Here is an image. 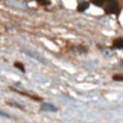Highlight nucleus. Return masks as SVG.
Returning <instances> with one entry per match:
<instances>
[{
	"label": "nucleus",
	"instance_id": "4",
	"mask_svg": "<svg viewBox=\"0 0 123 123\" xmlns=\"http://www.w3.org/2000/svg\"><path fill=\"white\" fill-rule=\"evenodd\" d=\"M114 47L116 48H123V40H122V39H119V40H117L114 43Z\"/></svg>",
	"mask_w": 123,
	"mask_h": 123
},
{
	"label": "nucleus",
	"instance_id": "2",
	"mask_svg": "<svg viewBox=\"0 0 123 123\" xmlns=\"http://www.w3.org/2000/svg\"><path fill=\"white\" fill-rule=\"evenodd\" d=\"M23 52H24L26 55H29V57L34 58V59H37V60H39V62H42V63H45V60H44L42 57H39V55H37V54H34V53H31V52H28V50H23Z\"/></svg>",
	"mask_w": 123,
	"mask_h": 123
},
{
	"label": "nucleus",
	"instance_id": "3",
	"mask_svg": "<svg viewBox=\"0 0 123 123\" xmlns=\"http://www.w3.org/2000/svg\"><path fill=\"white\" fill-rule=\"evenodd\" d=\"M88 6H89V4H88V3H84V4H79V6H78V10H79V12H82V10H86Z\"/></svg>",
	"mask_w": 123,
	"mask_h": 123
},
{
	"label": "nucleus",
	"instance_id": "1",
	"mask_svg": "<svg viewBox=\"0 0 123 123\" xmlns=\"http://www.w3.org/2000/svg\"><path fill=\"white\" fill-rule=\"evenodd\" d=\"M42 111L43 112H55L57 111V107L52 103H43L42 104Z\"/></svg>",
	"mask_w": 123,
	"mask_h": 123
}]
</instances>
